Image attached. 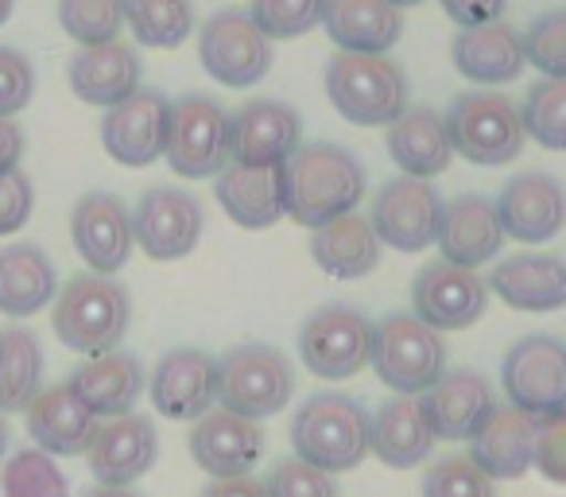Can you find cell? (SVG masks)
I'll return each instance as SVG.
<instances>
[{
	"instance_id": "obj_1",
	"label": "cell",
	"mask_w": 566,
	"mask_h": 497,
	"mask_svg": "<svg viewBox=\"0 0 566 497\" xmlns=\"http://www.w3.org/2000/svg\"><path fill=\"white\" fill-rule=\"evenodd\" d=\"M365 198V167L342 144H300L283 164V214L295 226L318 229L326 221L354 214Z\"/></svg>"
},
{
	"instance_id": "obj_29",
	"label": "cell",
	"mask_w": 566,
	"mask_h": 497,
	"mask_svg": "<svg viewBox=\"0 0 566 497\" xmlns=\"http://www.w3.org/2000/svg\"><path fill=\"white\" fill-rule=\"evenodd\" d=\"M450 59H454L458 74L478 86H501V82H516L524 74V40L512 24L496 20L485 28H462L450 43Z\"/></svg>"
},
{
	"instance_id": "obj_21",
	"label": "cell",
	"mask_w": 566,
	"mask_h": 497,
	"mask_svg": "<svg viewBox=\"0 0 566 497\" xmlns=\"http://www.w3.org/2000/svg\"><path fill=\"white\" fill-rule=\"evenodd\" d=\"M190 458L210 478H241L252 474L264 455V427L237 412L210 408L190 427Z\"/></svg>"
},
{
	"instance_id": "obj_40",
	"label": "cell",
	"mask_w": 566,
	"mask_h": 497,
	"mask_svg": "<svg viewBox=\"0 0 566 497\" xmlns=\"http://www.w3.org/2000/svg\"><path fill=\"white\" fill-rule=\"evenodd\" d=\"M59 28L78 48L113 43L125 28V0H59Z\"/></svg>"
},
{
	"instance_id": "obj_42",
	"label": "cell",
	"mask_w": 566,
	"mask_h": 497,
	"mask_svg": "<svg viewBox=\"0 0 566 497\" xmlns=\"http://www.w3.org/2000/svg\"><path fill=\"white\" fill-rule=\"evenodd\" d=\"M423 497H496V482L470 455H447L423 474Z\"/></svg>"
},
{
	"instance_id": "obj_27",
	"label": "cell",
	"mask_w": 566,
	"mask_h": 497,
	"mask_svg": "<svg viewBox=\"0 0 566 497\" xmlns=\"http://www.w3.org/2000/svg\"><path fill=\"white\" fill-rule=\"evenodd\" d=\"M66 385L82 396L90 412L97 420H113V416H128L136 408V401L148 389L144 377V362L128 350H109V354L86 358L78 370L71 373Z\"/></svg>"
},
{
	"instance_id": "obj_19",
	"label": "cell",
	"mask_w": 566,
	"mask_h": 497,
	"mask_svg": "<svg viewBox=\"0 0 566 497\" xmlns=\"http://www.w3.org/2000/svg\"><path fill=\"white\" fill-rule=\"evenodd\" d=\"M303 144V121L292 105L256 97L244 102L229 117V152L233 164H256V167H283L300 152Z\"/></svg>"
},
{
	"instance_id": "obj_43",
	"label": "cell",
	"mask_w": 566,
	"mask_h": 497,
	"mask_svg": "<svg viewBox=\"0 0 566 497\" xmlns=\"http://www.w3.org/2000/svg\"><path fill=\"white\" fill-rule=\"evenodd\" d=\"M520 40H524V59L543 79H566V9L535 17Z\"/></svg>"
},
{
	"instance_id": "obj_46",
	"label": "cell",
	"mask_w": 566,
	"mask_h": 497,
	"mask_svg": "<svg viewBox=\"0 0 566 497\" xmlns=\"http://www.w3.org/2000/svg\"><path fill=\"white\" fill-rule=\"evenodd\" d=\"M532 466L555 486H566V408L551 412L535 427V458Z\"/></svg>"
},
{
	"instance_id": "obj_5",
	"label": "cell",
	"mask_w": 566,
	"mask_h": 497,
	"mask_svg": "<svg viewBox=\"0 0 566 497\" xmlns=\"http://www.w3.org/2000/svg\"><path fill=\"white\" fill-rule=\"evenodd\" d=\"M369 365L396 396H423L447 373V342L411 311H396L373 323Z\"/></svg>"
},
{
	"instance_id": "obj_45",
	"label": "cell",
	"mask_w": 566,
	"mask_h": 497,
	"mask_svg": "<svg viewBox=\"0 0 566 497\" xmlns=\"http://www.w3.org/2000/svg\"><path fill=\"white\" fill-rule=\"evenodd\" d=\"M35 97V66L24 51L0 48V117H17Z\"/></svg>"
},
{
	"instance_id": "obj_54",
	"label": "cell",
	"mask_w": 566,
	"mask_h": 497,
	"mask_svg": "<svg viewBox=\"0 0 566 497\" xmlns=\"http://www.w3.org/2000/svg\"><path fill=\"white\" fill-rule=\"evenodd\" d=\"M392 9H416V4H423V0H388Z\"/></svg>"
},
{
	"instance_id": "obj_33",
	"label": "cell",
	"mask_w": 566,
	"mask_h": 497,
	"mask_svg": "<svg viewBox=\"0 0 566 497\" xmlns=\"http://www.w3.org/2000/svg\"><path fill=\"white\" fill-rule=\"evenodd\" d=\"M323 28L349 55H388L403 35V17L388 0H326Z\"/></svg>"
},
{
	"instance_id": "obj_39",
	"label": "cell",
	"mask_w": 566,
	"mask_h": 497,
	"mask_svg": "<svg viewBox=\"0 0 566 497\" xmlns=\"http://www.w3.org/2000/svg\"><path fill=\"white\" fill-rule=\"evenodd\" d=\"M520 121L539 148L566 152V79L535 82L520 105Z\"/></svg>"
},
{
	"instance_id": "obj_41",
	"label": "cell",
	"mask_w": 566,
	"mask_h": 497,
	"mask_svg": "<svg viewBox=\"0 0 566 497\" xmlns=\"http://www.w3.org/2000/svg\"><path fill=\"white\" fill-rule=\"evenodd\" d=\"M326 0H252V24L268 40H300L323 24Z\"/></svg>"
},
{
	"instance_id": "obj_28",
	"label": "cell",
	"mask_w": 566,
	"mask_h": 497,
	"mask_svg": "<svg viewBox=\"0 0 566 497\" xmlns=\"http://www.w3.org/2000/svg\"><path fill=\"white\" fill-rule=\"evenodd\" d=\"M431 420L419 396H388L369 416V455H377L392 470H411L427 463L434 451Z\"/></svg>"
},
{
	"instance_id": "obj_24",
	"label": "cell",
	"mask_w": 566,
	"mask_h": 497,
	"mask_svg": "<svg viewBox=\"0 0 566 497\" xmlns=\"http://www.w3.org/2000/svg\"><path fill=\"white\" fill-rule=\"evenodd\" d=\"M140 55H136V48H128L120 40L74 51L71 66H66V82H71L74 97L86 105H97V110H113L125 97H133L140 90Z\"/></svg>"
},
{
	"instance_id": "obj_31",
	"label": "cell",
	"mask_w": 566,
	"mask_h": 497,
	"mask_svg": "<svg viewBox=\"0 0 566 497\" xmlns=\"http://www.w3.org/2000/svg\"><path fill=\"white\" fill-rule=\"evenodd\" d=\"M221 210L241 229H268L283 214V167H256V164H233L213 179Z\"/></svg>"
},
{
	"instance_id": "obj_44",
	"label": "cell",
	"mask_w": 566,
	"mask_h": 497,
	"mask_svg": "<svg viewBox=\"0 0 566 497\" xmlns=\"http://www.w3.org/2000/svg\"><path fill=\"white\" fill-rule=\"evenodd\" d=\"M268 497H338L334 474L303 463V458H280L264 478Z\"/></svg>"
},
{
	"instance_id": "obj_37",
	"label": "cell",
	"mask_w": 566,
	"mask_h": 497,
	"mask_svg": "<svg viewBox=\"0 0 566 497\" xmlns=\"http://www.w3.org/2000/svg\"><path fill=\"white\" fill-rule=\"evenodd\" d=\"M125 28L140 48L175 51L195 32V0H125Z\"/></svg>"
},
{
	"instance_id": "obj_30",
	"label": "cell",
	"mask_w": 566,
	"mask_h": 497,
	"mask_svg": "<svg viewBox=\"0 0 566 497\" xmlns=\"http://www.w3.org/2000/svg\"><path fill=\"white\" fill-rule=\"evenodd\" d=\"M59 296V277L43 245L12 241L0 249V315L32 319Z\"/></svg>"
},
{
	"instance_id": "obj_8",
	"label": "cell",
	"mask_w": 566,
	"mask_h": 497,
	"mask_svg": "<svg viewBox=\"0 0 566 497\" xmlns=\"http://www.w3.org/2000/svg\"><path fill=\"white\" fill-rule=\"evenodd\" d=\"M167 164L182 179H218L229 167V113L213 97L187 94L171 102L167 121Z\"/></svg>"
},
{
	"instance_id": "obj_49",
	"label": "cell",
	"mask_w": 566,
	"mask_h": 497,
	"mask_svg": "<svg viewBox=\"0 0 566 497\" xmlns=\"http://www.w3.org/2000/svg\"><path fill=\"white\" fill-rule=\"evenodd\" d=\"M24 148H28V141H24V128L17 125V117H0V175L20 167Z\"/></svg>"
},
{
	"instance_id": "obj_52",
	"label": "cell",
	"mask_w": 566,
	"mask_h": 497,
	"mask_svg": "<svg viewBox=\"0 0 566 497\" xmlns=\"http://www.w3.org/2000/svg\"><path fill=\"white\" fill-rule=\"evenodd\" d=\"M9 458V420H4V412H0V463Z\"/></svg>"
},
{
	"instance_id": "obj_15",
	"label": "cell",
	"mask_w": 566,
	"mask_h": 497,
	"mask_svg": "<svg viewBox=\"0 0 566 497\" xmlns=\"http://www.w3.org/2000/svg\"><path fill=\"white\" fill-rule=\"evenodd\" d=\"M71 237L78 257L97 277H117L133 257V210L120 195L109 190H90L74 203Z\"/></svg>"
},
{
	"instance_id": "obj_48",
	"label": "cell",
	"mask_w": 566,
	"mask_h": 497,
	"mask_svg": "<svg viewBox=\"0 0 566 497\" xmlns=\"http://www.w3.org/2000/svg\"><path fill=\"white\" fill-rule=\"evenodd\" d=\"M439 4L458 28L496 24L504 17V9H509V0H439Z\"/></svg>"
},
{
	"instance_id": "obj_23",
	"label": "cell",
	"mask_w": 566,
	"mask_h": 497,
	"mask_svg": "<svg viewBox=\"0 0 566 497\" xmlns=\"http://www.w3.org/2000/svg\"><path fill=\"white\" fill-rule=\"evenodd\" d=\"M423 412L431 420L434 439L462 443L485 424V416L496 408L493 385L478 370H447L423 396Z\"/></svg>"
},
{
	"instance_id": "obj_26",
	"label": "cell",
	"mask_w": 566,
	"mask_h": 497,
	"mask_svg": "<svg viewBox=\"0 0 566 497\" xmlns=\"http://www.w3.org/2000/svg\"><path fill=\"white\" fill-rule=\"evenodd\" d=\"M28 435L40 451L55 458L86 455L90 439H94L102 420L82 404V396L71 385H51L40 389L35 401L28 404Z\"/></svg>"
},
{
	"instance_id": "obj_22",
	"label": "cell",
	"mask_w": 566,
	"mask_h": 497,
	"mask_svg": "<svg viewBox=\"0 0 566 497\" xmlns=\"http://www.w3.org/2000/svg\"><path fill=\"white\" fill-rule=\"evenodd\" d=\"M434 245H439L442 261L458 265V269H481L485 261H493L504 245L496 203L485 195H458L454 203H442Z\"/></svg>"
},
{
	"instance_id": "obj_10",
	"label": "cell",
	"mask_w": 566,
	"mask_h": 497,
	"mask_svg": "<svg viewBox=\"0 0 566 497\" xmlns=\"http://www.w3.org/2000/svg\"><path fill=\"white\" fill-rule=\"evenodd\" d=\"M198 59L213 82L249 90L272 71V40L252 24L244 9H221L198 32Z\"/></svg>"
},
{
	"instance_id": "obj_13",
	"label": "cell",
	"mask_w": 566,
	"mask_h": 497,
	"mask_svg": "<svg viewBox=\"0 0 566 497\" xmlns=\"http://www.w3.org/2000/svg\"><path fill=\"white\" fill-rule=\"evenodd\" d=\"M206 214L195 195L179 187H151L133 210V237L151 261H182L198 249Z\"/></svg>"
},
{
	"instance_id": "obj_16",
	"label": "cell",
	"mask_w": 566,
	"mask_h": 497,
	"mask_svg": "<svg viewBox=\"0 0 566 497\" xmlns=\"http://www.w3.org/2000/svg\"><path fill=\"white\" fill-rule=\"evenodd\" d=\"M148 396L159 416L175 424H195L218 401V362L195 346L167 350L151 370Z\"/></svg>"
},
{
	"instance_id": "obj_20",
	"label": "cell",
	"mask_w": 566,
	"mask_h": 497,
	"mask_svg": "<svg viewBox=\"0 0 566 497\" xmlns=\"http://www.w3.org/2000/svg\"><path fill=\"white\" fill-rule=\"evenodd\" d=\"M504 237L524 245H547L566 229V187L547 172L512 175L496 198Z\"/></svg>"
},
{
	"instance_id": "obj_32",
	"label": "cell",
	"mask_w": 566,
	"mask_h": 497,
	"mask_svg": "<svg viewBox=\"0 0 566 497\" xmlns=\"http://www.w3.org/2000/svg\"><path fill=\"white\" fill-rule=\"evenodd\" d=\"M489 288L516 311H558L566 308V261L551 253H516L489 272Z\"/></svg>"
},
{
	"instance_id": "obj_17",
	"label": "cell",
	"mask_w": 566,
	"mask_h": 497,
	"mask_svg": "<svg viewBox=\"0 0 566 497\" xmlns=\"http://www.w3.org/2000/svg\"><path fill=\"white\" fill-rule=\"evenodd\" d=\"M156 458L159 432L140 412L102 420L86 447V463L97 486H136L156 466Z\"/></svg>"
},
{
	"instance_id": "obj_4",
	"label": "cell",
	"mask_w": 566,
	"mask_h": 497,
	"mask_svg": "<svg viewBox=\"0 0 566 497\" xmlns=\"http://www.w3.org/2000/svg\"><path fill=\"white\" fill-rule=\"evenodd\" d=\"M326 97L349 125L385 128L408 110V79L388 55L334 51L326 63Z\"/></svg>"
},
{
	"instance_id": "obj_9",
	"label": "cell",
	"mask_w": 566,
	"mask_h": 497,
	"mask_svg": "<svg viewBox=\"0 0 566 497\" xmlns=\"http://www.w3.org/2000/svg\"><path fill=\"white\" fill-rule=\"evenodd\" d=\"M373 323L354 303H323L300 327V362L323 381H346L369 365Z\"/></svg>"
},
{
	"instance_id": "obj_3",
	"label": "cell",
	"mask_w": 566,
	"mask_h": 497,
	"mask_svg": "<svg viewBox=\"0 0 566 497\" xmlns=\"http://www.w3.org/2000/svg\"><path fill=\"white\" fill-rule=\"evenodd\" d=\"M295 458L326 474H346L369 455V412L346 393H315L292 416Z\"/></svg>"
},
{
	"instance_id": "obj_50",
	"label": "cell",
	"mask_w": 566,
	"mask_h": 497,
	"mask_svg": "<svg viewBox=\"0 0 566 497\" xmlns=\"http://www.w3.org/2000/svg\"><path fill=\"white\" fill-rule=\"evenodd\" d=\"M198 497H268V489L260 478L241 474V478H210V486H206Z\"/></svg>"
},
{
	"instance_id": "obj_47",
	"label": "cell",
	"mask_w": 566,
	"mask_h": 497,
	"mask_svg": "<svg viewBox=\"0 0 566 497\" xmlns=\"http://www.w3.org/2000/svg\"><path fill=\"white\" fill-rule=\"evenodd\" d=\"M35 210V187L32 175L24 167H12V172L0 175V237H12L28 226Z\"/></svg>"
},
{
	"instance_id": "obj_34",
	"label": "cell",
	"mask_w": 566,
	"mask_h": 497,
	"mask_svg": "<svg viewBox=\"0 0 566 497\" xmlns=\"http://www.w3.org/2000/svg\"><path fill=\"white\" fill-rule=\"evenodd\" d=\"M388 156L403 175H416V179H434L447 172L454 159V144H450L442 113L427 110V105H416V110L408 105L388 125Z\"/></svg>"
},
{
	"instance_id": "obj_7",
	"label": "cell",
	"mask_w": 566,
	"mask_h": 497,
	"mask_svg": "<svg viewBox=\"0 0 566 497\" xmlns=\"http://www.w3.org/2000/svg\"><path fill=\"white\" fill-rule=\"evenodd\" d=\"M447 133L458 156H465L478 167H504L524 152V121L501 90H465L450 102Z\"/></svg>"
},
{
	"instance_id": "obj_2",
	"label": "cell",
	"mask_w": 566,
	"mask_h": 497,
	"mask_svg": "<svg viewBox=\"0 0 566 497\" xmlns=\"http://www.w3.org/2000/svg\"><path fill=\"white\" fill-rule=\"evenodd\" d=\"M128 319H133V300L125 284H117L113 277H97V272L71 277L51 303V331L66 350L82 358L117 350L128 331Z\"/></svg>"
},
{
	"instance_id": "obj_18",
	"label": "cell",
	"mask_w": 566,
	"mask_h": 497,
	"mask_svg": "<svg viewBox=\"0 0 566 497\" xmlns=\"http://www.w3.org/2000/svg\"><path fill=\"white\" fill-rule=\"evenodd\" d=\"M167 121H171V102L159 90L140 86L133 97L105 110L102 144L120 167H148L167 148Z\"/></svg>"
},
{
	"instance_id": "obj_35",
	"label": "cell",
	"mask_w": 566,
	"mask_h": 497,
	"mask_svg": "<svg viewBox=\"0 0 566 497\" xmlns=\"http://www.w3.org/2000/svg\"><path fill=\"white\" fill-rule=\"evenodd\" d=\"M311 257L334 280H365L380 265V237L369 218L342 214L326 226L311 229Z\"/></svg>"
},
{
	"instance_id": "obj_38",
	"label": "cell",
	"mask_w": 566,
	"mask_h": 497,
	"mask_svg": "<svg viewBox=\"0 0 566 497\" xmlns=\"http://www.w3.org/2000/svg\"><path fill=\"white\" fill-rule=\"evenodd\" d=\"M4 497H71V478L59 470V458L40 447H24L0 463Z\"/></svg>"
},
{
	"instance_id": "obj_12",
	"label": "cell",
	"mask_w": 566,
	"mask_h": 497,
	"mask_svg": "<svg viewBox=\"0 0 566 497\" xmlns=\"http://www.w3.org/2000/svg\"><path fill=\"white\" fill-rule=\"evenodd\" d=\"M369 221L377 229L380 245H392L396 253H423L439 237L442 195L434 190L431 179L396 175L377 190Z\"/></svg>"
},
{
	"instance_id": "obj_14",
	"label": "cell",
	"mask_w": 566,
	"mask_h": 497,
	"mask_svg": "<svg viewBox=\"0 0 566 497\" xmlns=\"http://www.w3.org/2000/svg\"><path fill=\"white\" fill-rule=\"evenodd\" d=\"M411 315L431 331H465L489 308V284L478 269H458L450 261H431L411 280Z\"/></svg>"
},
{
	"instance_id": "obj_36",
	"label": "cell",
	"mask_w": 566,
	"mask_h": 497,
	"mask_svg": "<svg viewBox=\"0 0 566 497\" xmlns=\"http://www.w3.org/2000/svg\"><path fill=\"white\" fill-rule=\"evenodd\" d=\"M43 389V346L35 331L20 323L0 327V412H28Z\"/></svg>"
},
{
	"instance_id": "obj_53",
	"label": "cell",
	"mask_w": 566,
	"mask_h": 497,
	"mask_svg": "<svg viewBox=\"0 0 566 497\" xmlns=\"http://www.w3.org/2000/svg\"><path fill=\"white\" fill-rule=\"evenodd\" d=\"M12 9H17V0H0V28L12 20Z\"/></svg>"
},
{
	"instance_id": "obj_6",
	"label": "cell",
	"mask_w": 566,
	"mask_h": 497,
	"mask_svg": "<svg viewBox=\"0 0 566 497\" xmlns=\"http://www.w3.org/2000/svg\"><path fill=\"white\" fill-rule=\"evenodd\" d=\"M295 393V370L287 354L268 342H244L218 358V404L244 420L280 416Z\"/></svg>"
},
{
	"instance_id": "obj_51",
	"label": "cell",
	"mask_w": 566,
	"mask_h": 497,
	"mask_svg": "<svg viewBox=\"0 0 566 497\" xmlns=\"http://www.w3.org/2000/svg\"><path fill=\"white\" fill-rule=\"evenodd\" d=\"M86 497H144L136 486H94Z\"/></svg>"
},
{
	"instance_id": "obj_11",
	"label": "cell",
	"mask_w": 566,
	"mask_h": 497,
	"mask_svg": "<svg viewBox=\"0 0 566 497\" xmlns=\"http://www.w3.org/2000/svg\"><path fill=\"white\" fill-rule=\"evenodd\" d=\"M501 385L509 404L543 420L566 408V342L555 334H524L501 362Z\"/></svg>"
},
{
	"instance_id": "obj_25",
	"label": "cell",
	"mask_w": 566,
	"mask_h": 497,
	"mask_svg": "<svg viewBox=\"0 0 566 497\" xmlns=\"http://www.w3.org/2000/svg\"><path fill=\"white\" fill-rule=\"evenodd\" d=\"M535 427L539 420L527 416L516 404H496L485 424L470 435V458L493 482L524 478L535 458Z\"/></svg>"
}]
</instances>
